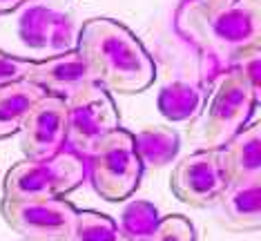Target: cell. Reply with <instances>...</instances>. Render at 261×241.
Masks as SVG:
<instances>
[{
  "label": "cell",
  "instance_id": "obj_1",
  "mask_svg": "<svg viewBox=\"0 0 261 241\" xmlns=\"http://www.w3.org/2000/svg\"><path fill=\"white\" fill-rule=\"evenodd\" d=\"M174 27L201 54V85L205 87L228 72L234 54L259 45V0H239L223 9L183 0L174 14Z\"/></svg>",
  "mask_w": 261,
  "mask_h": 241
},
{
  "label": "cell",
  "instance_id": "obj_2",
  "mask_svg": "<svg viewBox=\"0 0 261 241\" xmlns=\"http://www.w3.org/2000/svg\"><path fill=\"white\" fill-rule=\"evenodd\" d=\"M76 51L85 61L94 83L116 94H141L156 78V63L141 38L114 18H90L83 22Z\"/></svg>",
  "mask_w": 261,
  "mask_h": 241
},
{
  "label": "cell",
  "instance_id": "obj_3",
  "mask_svg": "<svg viewBox=\"0 0 261 241\" xmlns=\"http://www.w3.org/2000/svg\"><path fill=\"white\" fill-rule=\"evenodd\" d=\"M85 179V158L69 150L43 161L22 158L5 174L3 199H61L81 188Z\"/></svg>",
  "mask_w": 261,
  "mask_h": 241
},
{
  "label": "cell",
  "instance_id": "obj_4",
  "mask_svg": "<svg viewBox=\"0 0 261 241\" xmlns=\"http://www.w3.org/2000/svg\"><path fill=\"white\" fill-rule=\"evenodd\" d=\"M87 179L94 192L108 203L125 201L136 192L143 176V166L134 148V134L118 127L108 134L85 158Z\"/></svg>",
  "mask_w": 261,
  "mask_h": 241
},
{
  "label": "cell",
  "instance_id": "obj_5",
  "mask_svg": "<svg viewBox=\"0 0 261 241\" xmlns=\"http://www.w3.org/2000/svg\"><path fill=\"white\" fill-rule=\"evenodd\" d=\"M259 94L234 72H223L217 78L215 92L205 105L203 143L207 150H223L225 145L250 125L257 110Z\"/></svg>",
  "mask_w": 261,
  "mask_h": 241
},
{
  "label": "cell",
  "instance_id": "obj_6",
  "mask_svg": "<svg viewBox=\"0 0 261 241\" xmlns=\"http://www.w3.org/2000/svg\"><path fill=\"white\" fill-rule=\"evenodd\" d=\"M0 215L25 241H74L79 210L61 199H3Z\"/></svg>",
  "mask_w": 261,
  "mask_h": 241
},
{
  "label": "cell",
  "instance_id": "obj_7",
  "mask_svg": "<svg viewBox=\"0 0 261 241\" xmlns=\"http://www.w3.org/2000/svg\"><path fill=\"white\" fill-rule=\"evenodd\" d=\"M118 127H121V112L112 94L98 83H92L67 101L65 150L87 158L100 141Z\"/></svg>",
  "mask_w": 261,
  "mask_h": 241
},
{
  "label": "cell",
  "instance_id": "obj_8",
  "mask_svg": "<svg viewBox=\"0 0 261 241\" xmlns=\"http://www.w3.org/2000/svg\"><path fill=\"white\" fill-rule=\"evenodd\" d=\"M230 183L223 150H197L183 156L170 174V190L181 203L207 208L217 203Z\"/></svg>",
  "mask_w": 261,
  "mask_h": 241
},
{
  "label": "cell",
  "instance_id": "obj_9",
  "mask_svg": "<svg viewBox=\"0 0 261 241\" xmlns=\"http://www.w3.org/2000/svg\"><path fill=\"white\" fill-rule=\"evenodd\" d=\"M67 143V103L56 96H40L20 125V150L25 158L43 161L56 156Z\"/></svg>",
  "mask_w": 261,
  "mask_h": 241
},
{
  "label": "cell",
  "instance_id": "obj_10",
  "mask_svg": "<svg viewBox=\"0 0 261 241\" xmlns=\"http://www.w3.org/2000/svg\"><path fill=\"white\" fill-rule=\"evenodd\" d=\"M25 81L40 87L49 96L63 98L65 103L72 96H76L81 90H85L87 85L94 83L85 61L76 49L54 54L45 58V61H34Z\"/></svg>",
  "mask_w": 261,
  "mask_h": 241
},
{
  "label": "cell",
  "instance_id": "obj_11",
  "mask_svg": "<svg viewBox=\"0 0 261 241\" xmlns=\"http://www.w3.org/2000/svg\"><path fill=\"white\" fill-rule=\"evenodd\" d=\"M18 36L27 47L63 54L74 49V22L49 7H29L18 20Z\"/></svg>",
  "mask_w": 261,
  "mask_h": 241
},
{
  "label": "cell",
  "instance_id": "obj_12",
  "mask_svg": "<svg viewBox=\"0 0 261 241\" xmlns=\"http://www.w3.org/2000/svg\"><path fill=\"white\" fill-rule=\"evenodd\" d=\"M219 201L228 226L248 232L261 228V179L230 181Z\"/></svg>",
  "mask_w": 261,
  "mask_h": 241
},
{
  "label": "cell",
  "instance_id": "obj_13",
  "mask_svg": "<svg viewBox=\"0 0 261 241\" xmlns=\"http://www.w3.org/2000/svg\"><path fill=\"white\" fill-rule=\"evenodd\" d=\"M205 103H207L205 87L186 78H174L170 83H165L156 96V108L161 112V116L172 123L197 119L205 110Z\"/></svg>",
  "mask_w": 261,
  "mask_h": 241
},
{
  "label": "cell",
  "instance_id": "obj_14",
  "mask_svg": "<svg viewBox=\"0 0 261 241\" xmlns=\"http://www.w3.org/2000/svg\"><path fill=\"white\" fill-rule=\"evenodd\" d=\"M230 181L261 179V125L250 123L223 148Z\"/></svg>",
  "mask_w": 261,
  "mask_h": 241
},
{
  "label": "cell",
  "instance_id": "obj_15",
  "mask_svg": "<svg viewBox=\"0 0 261 241\" xmlns=\"http://www.w3.org/2000/svg\"><path fill=\"white\" fill-rule=\"evenodd\" d=\"M45 96V92L29 81H18L7 87H0V141L20 132L29 108Z\"/></svg>",
  "mask_w": 261,
  "mask_h": 241
},
{
  "label": "cell",
  "instance_id": "obj_16",
  "mask_svg": "<svg viewBox=\"0 0 261 241\" xmlns=\"http://www.w3.org/2000/svg\"><path fill=\"white\" fill-rule=\"evenodd\" d=\"M134 148L143 168H163L179 154L181 139L172 127L154 125L134 134Z\"/></svg>",
  "mask_w": 261,
  "mask_h": 241
},
{
  "label": "cell",
  "instance_id": "obj_17",
  "mask_svg": "<svg viewBox=\"0 0 261 241\" xmlns=\"http://www.w3.org/2000/svg\"><path fill=\"white\" fill-rule=\"evenodd\" d=\"M159 219V208L147 199H136V201L125 203V208L118 215V230H121L129 241H147L154 232Z\"/></svg>",
  "mask_w": 261,
  "mask_h": 241
},
{
  "label": "cell",
  "instance_id": "obj_18",
  "mask_svg": "<svg viewBox=\"0 0 261 241\" xmlns=\"http://www.w3.org/2000/svg\"><path fill=\"white\" fill-rule=\"evenodd\" d=\"M74 241H129L118 230L116 219L98 210H79Z\"/></svg>",
  "mask_w": 261,
  "mask_h": 241
},
{
  "label": "cell",
  "instance_id": "obj_19",
  "mask_svg": "<svg viewBox=\"0 0 261 241\" xmlns=\"http://www.w3.org/2000/svg\"><path fill=\"white\" fill-rule=\"evenodd\" d=\"M147 241H197V232L186 215H168L159 219Z\"/></svg>",
  "mask_w": 261,
  "mask_h": 241
},
{
  "label": "cell",
  "instance_id": "obj_20",
  "mask_svg": "<svg viewBox=\"0 0 261 241\" xmlns=\"http://www.w3.org/2000/svg\"><path fill=\"white\" fill-rule=\"evenodd\" d=\"M32 65H34L32 58L14 56V54H7V51L0 49V87H7L11 83L25 81Z\"/></svg>",
  "mask_w": 261,
  "mask_h": 241
},
{
  "label": "cell",
  "instance_id": "obj_21",
  "mask_svg": "<svg viewBox=\"0 0 261 241\" xmlns=\"http://www.w3.org/2000/svg\"><path fill=\"white\" fill-rule=\"evenodd\" d=\"M194 5H201L205 9H223V7H230V5L239 3V0H190Z\"/></svg>",
  "mask_w": 261,
  "mask_h": 241
},
{
  "label": "cell",
  "instance_id": "obj_22",
  "mask_svg": "<svg viewBox=\"0 0 261 241\" xmlns=\"http://www.w3.org/2000/svg\"><path fill=\"white\" fill-rule=\"evenodd\" d=\"M32 3V0H0V16L3 14H11V11L20 9L22 5Z\"/></svg>",
  "mask_w": 261,
  "mask_h": 241
},
{
  "label": "cell",
  "instance_id": "obj_23",
  "mask_svg": "<svg viewBox=\"0 0 261 241\" xmlns=\"http://www.w3.org/2000/svg\"><path fill=\"white\" fill-rule=\"evenodd\" d=\"M22 241H25V239H22Z\"/></svg>",
  "mask_w": 261,
  "mask_h": 241
}]
</instances>
